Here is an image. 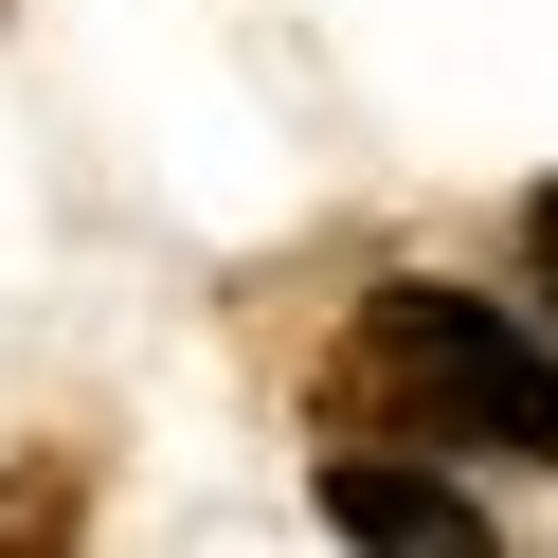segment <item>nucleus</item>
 <instances>
[{
	"label": "nucleus",
	"mask_w": 558,
	"mask_h": 558,
	"mask_svg": "<svg viewBox=\"0 0 558 558\" xmlns=\"http://www.w3.org/2000/svg\"><path fill=\"white\" fill-rule=\"evenodd\" d=\"M361 397L433 450H522L558 469V361L505 325L486 289H378L361 306Z\"/></svg>",
	"instance_id": "nucleus-1"
},
{
	"label": "nucleus",
	"mask_w": 558,
	"mask_h": 558,
	"mask_svg": "<svg viewBox=\"0 0 558 558\" xmlns=\"http://www.w3.org/2000/svg\"><path fill=\"white\" fill-rule=\"evenodd\" d=\"M325 522H342V541H433V558L486 541L469 486H450V469H397V450H342V469H325Z\"/></svg>",
	"instance_id": "nucleus-2"
},
{
	"label": "nucleus",
	"mask_w": 558,
	"mask_h": 558,
	"mask_svg": "<svg viewBox=\"0 0 558 558\" xmlns=\"http://www.w3.org/2000/svg\"><path fill=\"white\" fill-rule=\"evenodd\" d=\"M522 253H541V289H558V181H541V198H522Z\"/></svg>",
	"instance_id": "nucleus-3"
}]
</instances>
